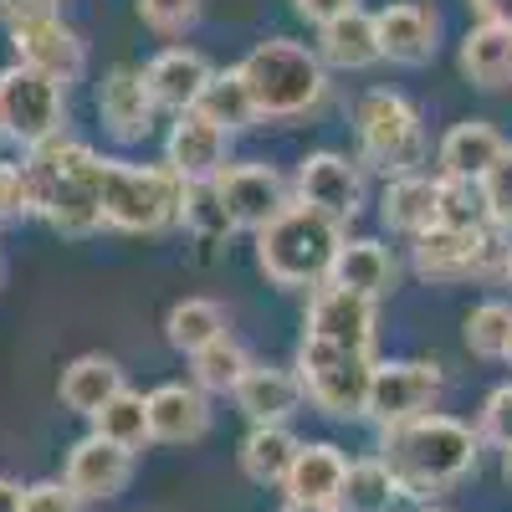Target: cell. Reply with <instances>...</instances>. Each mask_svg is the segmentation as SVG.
<instances>
[{"instance_id": "obj_1", "label": "cell", "mask_w": 512, "mask_h": 512, "mask_svg": "<svg viewBox=\"0 0 512 512\" xmlns=\"http://www.w3.org/2000/svg\"><path fill=\"white\" fill-rule=\"evenodd\" d=\"M477 456H482V436L441 410L384 425V441H379V461L395 472L405 497H431L461 482L466 472H477Z\"/></svg>"}, {"instance_id": "obj_2", "label": "cell", "mask_w": 512, "mask_h": 512, "mask_svg": "<svg viewBox=\"0 0 512 512\" xmlns=\"http://www.w3.org/2000/svg\"><path fill=\"white\" fill-rule=\"evenodd\" d=\"M338 246H344V226L292 200L267 231H256V262L277 287H323Z\"/></svg>"}, {"instance_id": "obj_3", "label": "cell", "mask_w": 512, "mask_h": 512, "mask_svg": "<svg viewBox=\"0 0 512 512\" xmlns=\"http://www.w3.org/2000/svg\"><path fill=\"white\" fill-rule=\"evenodd\" d=\"M241 77L256 103V118H297L328 93L318 52H308L303 41H287V36L251 47V57L241 62Z\"/></svg>"}, {"instance_id": "obj_4", "label": "cell", "mask_w": 512, "mask_h": 512, "mask_svg": "<svg viewBox=\"0 0 512 512\" xmlns=\"http://www.w3.org/2000/svg\"><path fill=\"white\" fill-rule=\"evenodd\" d=\"M98 205L103 221L128 231V236H154L169 221H180L185 185L169 175L164 164H123L103 159L98 164Z\"/></svg>"}, {"instance_id": "obj_5", "label": "cell", "mask_w": 512, "mask_h": 512, "mask_svg": "<svg viewBox=\"0 0 512 512\" xmlns=\"http://www.w3.org/2000/svg\"><path fill=\"white\" fill-rule=\"evenodd\" d=\"M354 134H359V149L374 169H384L390 180H405V175H420L425 164V128H420V113L390 93V88H374L354 103Z\"/></svg>"}, {"instance_id": "obj_6", "label": "cell", "mask_w": 512, "mask_h": 512, "mask_svg": "<svg viewBox=\"0 0 512 512\" xmlns=\"http://www.w3.org/2000/svg\"><path fill=\"white\" fill-rule=\"evenodd\" d=\"M297 379L303 395L323 410V415H369V384H374V354H354L323 344V338H303L297 349Z\"/></svg>"}, {"instance_id": "obj_7", "label": "cell", "mask_w": 512, "mask_h": 512, "mask_svg": "<svg viewBox=\"0 0 512 512\" xmlns=\"http://www.w3.org/2000/svg\"><path fill=\"white\" fill-rule=\"evenodd\" d=\"M67 123V98L52 77H41L31 67H6L0 72V134L16 139L21 149H36L62 134Z\"/></svg>"}, {"instance_id": "obj_8", "label": "cell", "mask_w": 512, "mask_h": 512, "mask_svg": "<svg viewBox=\"0 0 512 512\" xmlns=\"http://www.w3.org/2000/svg\"><path fill=\"white\" fill-rule=\"evenodd\" d=\"M507 256L512 246H502L492 231H451V226H431L425 236H415V272L425 282H472V277H507Z\"/></svg>"}, {"instance_id": "obj_9", "label": "cell", "mask_w": 512, "mask_h": 512, "mask_svg": "<svg viewBox=\"0 0 512 512\" xmlns=\"http://www.w3.org/2000/svg\"><path fill=\"white\" fill-rule=\"evenodd\" d=\"M441 400V369L420 364V359H400V364H374V384H369V415L379 425H400L415 415H431Z\"/></svg>"}, {"instance_id": "obj_10", "label": "cell", "mask_w": 512, "mask_h": 512, "mask_svg": "<svg viewBox=\"0 0 512 512\" xmlns=\"http://www.w3.org/2000/svg\"><path fill=\"white\" fill-rule=\"evenodd\" d=\"M226 149L231 134L216 128L205 113H180L175 128H169V144H164V169L175 175L180 185H216L226 175Z\"/></svg>"}, {"instance_id": "obj_11", "label": "cell", "mask_w": 512, "mask_h": 512, "mask_svg": "<svg viewBox=\"0 0 512 512\" xmlns=\"http://www.w3.org/2000/svg\"><path fill=\"white\" fill-rule=\"evenodd\" d=\"M216 190H221V205H226V216H231L236 231H267L292 205L287 180L277 175V169H267V164H231L226 175L216 180Z\"/></svg>"}, {"instance_id": "obj_12", "label": "cell", "mask_w": 512, "mask_h": 512, "mask_svg": "<svg viewBox=\"0 0 512 512\" xmlns=\"http://www.w3.org/2000/svg\"><path fill=\"white\" fill-rule=\"evenodd\" d=\"M297 200L344 226L364 205V175L354 169V159L333 154V149H318V154H308L303 164H297Z\"/></svg>"}, {"instance_id": "obj_13", "label": "cell", "mask_w": 512, "mask_h": 512, "mask_svg": "<svg viewBox=\"0 0 512 512\" xmlns=\"http://www.w3.org/2000/svg\"><path fill=\"white\" fill-rule=\"evenodd\" d=\"M303 338H323V344L354 349V354H374V303L359 297V292H344V287L323 282V287H313Z\"/></svg>"}, {"instance_id": "obj_14", "label": "cell", "mask_w": 512, "mask_h": 512, "mask_svg": "<svg viewBox=\"0 0 512 512\" xmlns=\"http://www.w3.org/2000/svg\"><path fill=\"white\" fill-rule=\"evenodd\" d=\"M11 47H16V62H21V67H31V72H41V77H52L57 88L77 82L82 67H88V47H82V36H77L62 16L11 31Z\"/></svg>"}, {"instance_id": "obj_15", "label": "cell", "mask_w": 512, "mask_h": 512, "mask_svg": "<svg viewBox=\"0 0 512 512\" xmlns=\"http://www.w3.org/2000/svg\"><path fill=\"white\" fill-rule=\"evenodd\" d=\"M154 113H159V103H154L149 82H144V67H113L103 77V88H98V118H103V128H108L118 144L149 139Z\"/></svg>"}, {"instance_id": "obj_16", "label": "cell", "mask_w": 512, "mask_h": 512, "mask_svg": "<svg viewBox=\"0 0 512 512\" xmlns=\"http://www.w3.org/2000/svg\"><path fill=\"white\" fill-rule=\"evenodd\" d=\"M128 477H134V451H123L103 436H82L67 456V472L62 482L82 497V502H108L128 487Z\"/></svg>"}, {"instance_id": "obj_17", "label": "cell", "mask_w": 512, "mask_h": 512, "mask_svg": "<svg viewBox=\"0 0 512 512\" xmlns=\"http://www.w3.org/2000/svg\"><path fill=\"white\" fill-rule=\"evenodd\" d=\"M231 395L251 425H287V415H297V405L308 400L303 379L287 369H272V364H251Z\"/></svg>"}, {"instance_id": "obj_18", "label": "cell", "mask_w": 512, "mask_h": 512, "mask_svg": "<svg viewBox=\"0 0 512 512\" xmlns=\"http://www.w3.org/2000/svg\"><path fill=\"white\" fill-rule=\"evenodd\" d=\"M210 72H216V67H210L200 52H190V47H169V52H159V57L144 67V82H149L154 103L180 118V113H190V108L200 103Z\"/></svg>"}, {"instance_id": "obj_19", "label": "cell", "mask_w": 512, "mask_h": 512, "mask_svg": "<svg viewBox=\"0 0 512 512\" xmlns=\"http://www.w3.org/2000/svg\"><path fill=\"white\" fill-rule=\"evenodd\" d=\"M374 36H379V57H390L400 67H420L436 57V16L425 6H410V0L384 6L374 16Z\"/></svg>"}, {"instance_id": "obj_20", "label": "cell", "mask_w": 512, "mask_h": 512, "mask_svg": "<svg viewBox=\"0 0 512 512\" xmlns=\"http://www.w3.org/2000/svg\"><path fill=\"white\" fill-rule=\"evenodd\" d=\"M149 425H154V441H169V446L200 441L210 431L205 390H195V384H159V390H149Z\"/></svg>"}, {"instance_id": "obj_21", "label": "cell", "mask_w": 512, "mask_h": 512, "mask_svg": "<svg viewBox=\"0 0 512 512\" xmlns=\"http://www.w3.org/2000/svg\"><path fill=\"white\" fill-rule=\"evenodd\" d=\"M344 477H349V456L338 451L333 441H313L297 451L292 472H287V502H318V507H333L338 492H344Z\"/></svg>"}, {"instance_id": "obj_22", "label": "cell", "mask_w": 512, "mask_h": 512, "mask_svg": "<svg viewBox=\"0 0 512 512\" xmlns=\"http://www.w3.org/2000/svg\"><path fill=\"white\" fill-rule=\"evenodd\" d=\"M502 134L482 118H466L456 123L451 134L441 139V180H466V185H482V175L502 159Z\"/></svg>"}, {"instance_id": "obj_23", "label": "cell", "mask_w": 512, "mask_h": 512, "mask_svg": "<svg viewBox=\"0 0 512 512\" xmlns=\"http://www.w3.org/2000/svg\"><path fill=\"white\" fill-rule=\"evenodd\" d=\"M379 216L390 231H405V236H425L441 216V175H405V180H390L384 185V200H379Z\"/></svg>"}, {"instance_id": "obj_24", "label": "cell", "mask_w": 512, "mask_h": 512, "mask_svg": "<svg viewBox=\"0 0 512 512\" xmlns=\"http://www.w3.org/2000/svg\"><path fill=\"white\" fill-rule=\"evenodd\" d=\"M333 287H344V292H359V297H384L395 287V256L384 251L379 241H344L333 256V272H328Z\"/></svg>"}, {"instance_id": "obj_25", "label": "cell", "mask_w": 512, "mask_h": 512, "mask_svg": "<svg viewBox=\"0 0 512 512\" xmlns=\"http://www.w3.org/2000/svg\"><path fill=\"white\" fill-rule=\"evenodd\" d=\"M128 384H123V369L108 359V354H82V359H72L67 364V374H62V405L67 410H77V415H98L113 395H123Z\"/></svg>"}, {"instance_id": "obj_26", "label": "cell", "mask_w": 512, "mask_h": 512, "mask_svg": "<svg viewBox=\"0 0 512 512\" xmlns=\"http://www.w3.org/2000/svg\"><path fill=\"white\" fill-rule=\"evenodd\" d=\"M318 62L344 67V72H364L379 62V36H374V16L349 11L328 26H318Z\"/></svg>"}, {"instance_id": "obj_27", "label": "cell", "mask_w": 512, "mask_h": 512, "mask_svg": "<svg viewBox=\"0 0 512 512\" xmlns=\"http://www.w3.org/2000/svg\"><path fill=\"white\" fill-rule=\"evenodd\" d=\"M461 72L487 93L512 88V31L507 26H472L461 41Z\"/></svg>"}, {"instance_id": "obj_28", "label": "cell", "mask_w": 512, "mask_h": 512, "mask_svg": "<svg viewBox=\"0 0 512 512\" xmlns=\"http://www.w3.org/2000/svg\"><path fill=\"white\" fill-rule=\"evenodd\" d=\"M297 451H303V441H297L287 425H251L246 441H241V472L262 487H282Z\"/></svg>"}, {"instance_id": "obj_29", "label": "cell", "mask_w": 512, "mask_h": 512, "mask_svg": "<svg viewBox=\"0 0 512 512\" xmlns=\"http://www.w3.org/2000/svg\"><path fill=\"white\" fill-rule=\"evenodd\" d=\"M164 338H169L180 354H200V349L216 344V338H226V308L210 303V297H185V303L169 308Z\"/></svg>"}, {"instance_id": "obj_30", "label": "cell", "mask_w": 512, "mask_h": 512, "mask_svg": "<svg viewBox=\"0 0 512 512\" xmlns=\"http://www.w3.org/2000/svg\"><path fill=\"white\" fill-rule=\"evenodd\" d=\"M395 497H405L400 482H395V472H390L379 456H364V461H349L344 492H338L333 507H338V512H390Z\"/></svg>"}, {"instance_id": "obj_31", "label": "cell", "mask_w": 512, "mask_h": 512, "mask_svg": "<svg viewBox=\"0 0 512 512\" xmlns=\"http://www.w3.org/2000/svg\"><path fill=\"white\" fill-rule=\"evenodd\" d=\"M93 436L123 446V451H144L154 441V425H149V395L139 390H123L113 395L98 415H93Z\"/></svg>"}, {"instance_id": "obj_32", "label": "cell", "mask_w": 512, "mask_h": 512, "mask_svg": "<svg viewBox=\"0 0 512 512\" xmlns=\"http://www.w3.org/2000/svg\"><path fill=\"white\" fill-rule=\"evenodd\" d=\"M195 113H205L216 128H226V134H231V128L256 123V103H251V93H246V77H241V67L210 72V82H205V93H200Z\"/></svg>"}, {"instance_id": "obj_33", "label": "cell", "mask_w": 512, "mask_h": 512, "mask_svg": "<svg viewBox=\"0 0 512 512\" xmlns=\"http://www.w3.org/2000/svg\"><path fill=\"white\" fill-rule=\"evenodd\" d=\"M246 369H251V359H246V349L236 344L231 333H226V338H216L210 349L190 354L195 390H216V395H231L236 384H241V374H246Z\"/></svg>"}, {"instance_id": "obj_34", "label": "cell", "mask_w": 512, "mask_h": 512, "mask_svg": "<svg viewBox=\"0 0 512 512\" xmlns=\"http://www.w3.org/2000/svg\"><path fill=\"white\" fill-rule=\"evenodd\" d=\"M461 338L477 359H507V349H512V303H497V297L492 303H477L461 323Z\"/></svg>"}, {"instance_id": "obj_35", "label": "cell", "mask_w": 512, "mask_h": 512, "mask_svg": "<svg viewBox=\"0 0 512 512\" xmlns=\"http://www.w3.org/2000/svg\"><path fill=\"white\" fill-rule=\"evenodd\" d=\"M436 226H451V231H492V221H487V200H482V185L441 180V216H436Z\"/></svg>"}, {"instance_id": "obj_36", "label": "cell", "mask_w": 512, "mask_h": 512, "mask_svg": "<svg viewBox=\"0 0 512 512\" xmlns=\"http://www.w3.org/2000/svg\"><path fill=\"white\" fill-rule=\"evenodd\" d=\"M180 221H185L195 236H205V241H221V236L236 231L231 216H226V205H221V190H216V185H185Z\"/></svg>"}, {"instance_id": "obj_37", "label": "cell", "mask_w": 512, "mask_h": 512, "mask_svg": "<svg viewBox=\"0 0 512 512\" xmlns=\"http://www.w3.org/2000/svg\"><path fill=\"white\" fill-rule=\"evenodd\" d=\"M139 16L159 36H185L200 21V0H139Z\"/></svg>"}, {"instance_id": "obj_38", "label": "cell", "mask_w": 512, "mask_h": 512, "mask_svg": "<svg viewBox=\"0 0 512 512\" xmlns=\"http://www.w3.org/2000/svg\"><path fill=\"white\" fill-rule=\"evenodd\" d=\"M482 200L492 226H512V149H502V159L482 175Z\"/></svg>"}, {"instance_id": "obj_39", "label": "cell", "mask_w": 512, "mask_h": 512, "mask_svg": "<svg viewBox=\"0 0 512 512\" xmlns=\"http://www.w3.org/2000/svg\"><path fill=\"white\" fill-rule=\"evenodd\" d=\"M477 436H482V441H492V446H502V451L512 446V384H497V390L487 395Z\"/></svg>"}, {"instance_id": "obj_40", "label": "cell", "mask_w": 512, "mask_h": 512, "mask_svg": "<svg viewBox=\"0 0 512 512\" xmlns=\"http://www.w3.org/2000/svg\"><path fill=\"white\" fill-rule=\"evenodd\" d=\"M21 512H82V497L67 482H31L21 497Z\"/></svg>"}, {"instance_id": "obj_41", "label": "cell", "mask_w": 512, "mask_h": 512, "mask_svg": "<svg viewBox=\"0 0 512 512\" xmlns=\"http://www.w3.org/2000/svg\"><path fill=\"white\" fill-rule=\"evenodd\" d=\"M31 210V185L21 164H0V221H16Z\"/></svg>"}, {"instance_id": "obj_42", "label": "cell", "mask_w": 512, "mask_h": 512, "mask_svg": "<svg viewBox=\"0 0 512 512\" xmlns=\"http://www.w3.org/2000/svg\"><path fill=\"white\" fill-rule=\"evenodd\" d=\"M52 16H57V0H0V21H6L11 31L52 21Z\"/></svg>"}, {"instance_id": "obj_43", "label": "cell", "mask_w": 512, "mask_h": 512, "mask_svg": "<svg viewBox=\"0 0 512 512\" xmlns=\"http://www.w3.org/2000/svg\"><path fill=\"white\" fill-rule=\"evenodd\" d=\"M292 6H297V16H308L313 26H328V21H338V16L359 11L354 0H292Z\"/></svg>"}, {"instance_id": "obj_44", "label": "cell", "mask_w": 512, "mask_h": 512, "mask_svg": "<svg viewBox=\"0 0 512 512\" xmlns=\"http://www.w3.org/2000/svg\"><path fill=\"white\" fill-rule=\"evenodd\" d=\"M472 11H477L487 26H507V31H512V0H472Z\"/></svg>"}, {"instance_id": "obj_45", "label": "cell", "mask_w": 512, "mask_h": 512, "mask_svg": "<svg viewBox=\"0 0 512 512\" xmlns=\"http://www.w3.org/2000/svg\"><path fill=\"white\" fill-rule=\"evenodd\" d=\"M21 497H26V487H16L11 477H0V512H21Z\"/></svg>"}, {"instance_id": "obj_46", "label": "cell", "mask_w": 512, "mask_h": 512, "mask_svg": "<svg viewBox=\"0 0 512 512\" xmlns=\"http://www.w3.org/2000/svg\"><path fill=\"white\" fill-rule=\"evenodd\" d=\"M277 512H338V507H318V502H282Z\"/></svg>"}, {"instance_id": "obj_47", "label": "cell", "mask_w": 512, "mask_h": 512, "mask_svg": "<svg viewBox=\"0 0 512 512\" xmlns=\"http://www.w3.org/2000/svg\"><path fill=\"white\" fill-rule=\"evenodd\" d=\"M502 477H507V482H512V446H507V451H502Z\"/></svg>"}, {"instance_id": "obj_48", "label": "cell", "mask_w": 512, "mask_h": 512, "mask_svg": "<svg viewBox=\"0 0 512 512\" xmlns=\"http://www.w3.org/2000/svg\"><path fill=\"white\" fill-rule=\"evenodd\" d=\"M420 512H446V507H420Z\"/></svg>"}, {"instance_id": "obj_49", "label": "cell", "mask_w": 512, "mask_h": 512, "mask_svg": "<svg viewBox=\"0 0 512 512\" xmlns=\"http://www.w3.org/2000/svg\"><path fill=\"white\" fill-rule=\"evenodd\" d=\"M507 277H512V256H507Z\"/></svg>"}, {"instance_id": "obj_50", "label": "cell", "mask_w": 512, "mask_h": 512, "mask_svg": "<svg viewBox=\"0 0 512 512\" xmlns=\"http://www.w3.org/2000/svg\"><path fill=\"white\" fill-rule=\"evenodd\" d=\"M507 364H512V349H507Z\"/></svg>"}]
</instances>
